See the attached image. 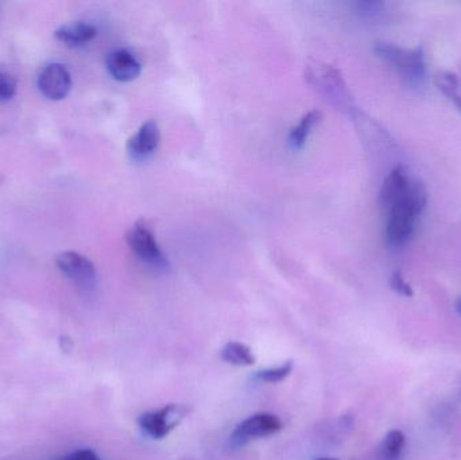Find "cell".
I'll list each match as a JSON object with an SVG mask.
<instances>
[{"mask_svg": "<svg viewBox=\"0 0 461 460\" xmlns=\"http://www.w3.org/2000/svg\"><path fill=\"white\" fill-rule=\"evenodd\" d=\"M357 14L365 19H375L384 13V3L381 2H357Z\"/></svg>", "mask_w": 461, "mask_h": 460, "instance_id": "obj_19", "label": "cell"}, {"mask_svg": "<svg viewBox=\"0 0 461 460\" xmlns=\"http://www.w3.org/2000/svg\"><path fill=\"white\" fill-rule=\"evenodd\" d=\"M221 359L233 366L247 367L255 364V356L249 346L230 342L221 350Z\"/></svg>", "mask_w": 461, "mask_h": 460, "instance_id": "obj_14", "label": "cell"}, {"mask_svg": "<svg viewBox=\"0 0 461 460\" xmlns=\"http://www.w3.org/2000/svg\"><path fill=\"white\" fill-rule=\"evenodd\" d=\"M459 311H460V313H461V302H460V304H459Z\"/></svg>", "mask_w": 461, "mask_h": 460, "instance_id": "obj_23", "label": "cell"}, {"mask_svg": "<svg viewBox=\"0 0 461 460\" xmlns=\"http://www.w3.org/2000/svg\"><path fill=\"white\" fill-rule=\"evenodd\" d=\"M284 428V423L273 413H257L241 421L230 435V442L236 447H243L252 440L273 437Z\"/></svg>", "mask_w": 461, "mask_h": 460, "instance_id": "obj_5", "label": "cell"}, {"mask_svg": "<svg viewBox=\"0 0 461 460\" xmlns=\"http://www.w3.org/2000/svg\"><path fill=\"white\" fill-rule=\"evenodd\" d=\"M293 367H294L293 361H286L279 365V366L273 367V369H266L262 370V372H258L257 374L254 375V380L259 381V383H279L289 377L290 373L293 372Z\"/></svg>", "mask_w": 461, "mask_h": 460, "instance_id": "obj_17", "label": "cell"}, {"mask_svg": "<svg viewBox=\"0 0 461 460\" xmlns=\"http://www.w3.org/2000/svg\"><path fill=\"white\" fill-rule=\"evenodd\" d=\"M316 460H338V459H332V458H320V459H316Z\"/></svg>", "mask_w": 461, "mask_h": 460, "instance_id": "obj_22", "label": "cell"}, {"mask_svg": "<svg viewBox=\"0 0 461 460\" xmlns=\"http://www.w3.org/2000/svg\"><path fill=\"white\" fill-rule=\"evenodd\" d=\"M427 204V188L419 178H414L409 191L384 211L387 215L384 235L390 248H402L411 239L417 221Z\"/></svg>", "mask_w": 461, "mask_h": 460, "instance_id": "obj_1", "label": "cell"}, {"mask_svg": "<svg viewBox=\"0 0 461 460\" xmlns=\"http://www.w3.org/2000/svg\"><path fill=\"white\" fill-rule=\"evenodd\" d=\"M438 89L454 102L461 111V77L456 73H447L438 80Z\"/></svg>", "mask_w": 461, "mask_h": 460, "instance_id": "obj_16", "label": "cell"}, {"mask_svg": "<svg viewBox=\"0 0 461 460\" xmlns=\"http://www.w3.org/2000/svg\"><path fill=\"white\" fill-rule=\"evenodd\" d=\"M97 35V29L94 24L86 22H73L64 24L54 32V37L70 48L86 45Z\"/></svg>", "mask_w": 461, "mask_h": 460, "instance_id": "obj_12", "label": "cell"}, {"mask_svg": "<svg viewBox=\"0 0 461 460\" xmlns=\"http://www.w3.org/2000/svg\"><path fill=\"white\" fill-rule=\"evenodd\" d=\"M390 285H392L393 291L397 292L398 294H402L405 297L414 296L413 288H411V284L406 283L402 273L398 272V270L393 273L392 278H390Z\"/></svg>", "mask_w": 461, "mask_h": 460, "instance_id": "obj_20", "label": "cell"}, {"mask_svg": "<svg viewBox=\"0 0 461 460\" xmlns=\"http://www.w3.org/2000/svg\"><path fill=\"white\" fill-rule=\"evenodd\" d=\"M108 73L121 83H129L140 77L142 65L132 51L127 49H115L111 51L105 59Z\"/></svg>", "mask_w": 461, "mask_h": 460, "instance_id": "obj_10", "label": "cell"}, {"mask_svg": "<svg viewBox=\"0 0 461 460\" xmlns=\"http://www.w3.org/2000/svg\"><path fill=\"white\" fill-rule=\"evenodd\" d=\"M322 113L319 110L309 111L301 118V121L293 127L289 134V143L294 150H301L305 148L309 135L313 131L314 127L321 121Z\"/></svg>", "mask_w": 461, "mask_h": 460, "instance_id": "obj_13", "label": "cell"}, {"mask_svg": "<svg viewBox=\"0 0 461 460\" xmlns=\"http://www.w3.org/2000/svg\"><path fill=\"white\" fill-rule=\"evenodd\" d=\"M161 140L158 124L154 121H148L140 127L127 143V151L134 161H143L156 153Z\"/></svg>", "mask_w": 461, "mask_h": 460, "instance_id": "obj_9", "label": "cell"}, {"mask_svg": "<svg viewBox=\"0 0 461 460\" xmlns=\"http://www.w3.org/2000/svg\"><path fill=\"white\" fill-rule=\"evenodd\" d=\"M126 240L132 253L149 266L158 270L169 267V261L148 224L143 221L135 223L127 232Z\"/></svg>", "mask_w": 461, "mask_h": 460, "instance_id": "obj_3", "label": "cell"}, {"mask_svg": "<svg viewBox=\"0 0 461 460\" xmlns=\"http://www.w3.org/2000/svg\"><path fill=\"white\" fill-rule=\"evenodd\" d=\"M406 447V437L402 431L393 429L384 437L381 445V456L384 460H397L401 458Z\"/></svg>", "mask_w": 461, "mask_h": 460, "instance_id": "obj_15", "label": "cell"}, {"mask_svg": "<svg viewBox=\"0 0 461 460\" xmlns=\"http://www.w3.org/2000/svg\"><path fill=\"white\" fill-rule=\"evenodd\" d=\"M38 89L46 99L59 102L69 95L72 88V76L65 65L59 62L46 65L37 78Z\"/></svg>", "mask_w": 461, "mask_h": 460, "instance_id": "obj_8", "label": "cell"}, {"mask_svg": "<svg viewBox=\"0 0 461 460\" xmlns=\"http://www.w3.org/2000/svg\"><path fill=\"white\" fill-rule=\"evenodd\" d=\"M374 51L382 61L394 68L408 86H419L424 83L427 62H425L424 49L421 46L405 49L394 43L379 41L374 45Z\"/></svg>", "mask_w": 461, "mask_h": 460, "instance_id": "obj_2", "label": "cell"}, {"mask_svg": "<svg viewBox=\"0 0 461 460\" xmlns=\"http://www.w3.org/2000/svg\"><path fill=\"white\" fill-rule=\"evenodd\" d=\"M59 272L83 291H94L97 283V272L91 259L76 251H62L56 257Z\"/></svg>", "mask_w": 461, "mask_h": 460, "instance_id": "obj_6", "label": "cell"}, {"mask_svg": "<svg viewBox=\"0 0 461 460\" xmlns=\"http://www.w3.org/2000/svg\"><path fill=\"white\" fill-rule=\"evenodd\" d=\"M57 460H102L95 451L92 450H77L73 453L68 454V455L62 456V458Z\"/></svg>", "mask_w": 461, "mask_h": 460, "instance_id": "obj_21", "label": "cell"}, {"mask_svg": "<svg viewBox=\"0 0 461 460\" xmlns=\"http://www.w3.org/2000/svg\"><path fill=\"white\" fill-rule=\"evenodd\" d=\"M308 77L314 86L324 92L325 96L340 107H348L349 97L340 72L330 65H314L309 68Z\"/></svg>", "mask_w": 461, "mask_h": 460, "instance_id": "obj_7", "label": "cell"}, {"mask_svg": "<svg viewBox=\"0 0 461 460\" xmlns=\"http://www.w3.org/2000/svg\"><path fill=\"white\" fill-rule=\"evenodd\" d=\"M16 94V81L13 76L0 70V103L8 102Z\"/></svg>", "mask_w": 461, "mask_h": 460, "instance_id": "obj_18", "label": "cell"}, {"mask_svg": "<svg viewBox=\"0 0 461 460\" xmlns=\"http://www.w3.org/2000/svg\"><path fill=\"white\" fill-rule=\"evenodd\" d=\"M414 177L409 175L403 167H395L384 178V185L379 192V204L382 210L386 211L390 205L394 204L411 188Z\"/></svg>", "mask_w": 461, "mask_h": 460, "instance_id": "obj_11", "label": "cell"}, {"mask_svg": "<svg viewBox=\"0 0 461 460\" xmlns=\"http://www.w3.org/2000/svg\"><path fill=\"white\" fill-rule=\"evenodd\" d=\"M186 416H188V410L184 405L170 404L161 410L143 413L138 419V424L151 439L161 440L173 429L177 428Z\"/></svg>", "mask_w": 461, "mask_h": 460, "instance_id": "obj_4", "label": "cell"}]
</instances>
